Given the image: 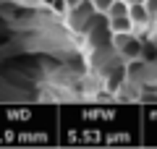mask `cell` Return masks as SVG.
I'll return each instance as SVG.
<instances>
[{"label": "cell", "mask_w": 157, "mask_h": 149, "mask_svg": "<svg viewBox=\"0 0 157 149\" xmlns=\"http://www.w3.org/2000/svg\"><path fill=\"white\" fill-rule=\"evenodd\" d=\"M113 47L118 50V55L123 58L126 63H128V60H139L141 52H144V44H141V39L136 37L134 32H128V34H113Z\"/></svg>", "instance_id": "cell-1"}, {"label": "cell", "mask_w": 157, "mask_h": 149, "mask_svg": "<svg viewBox=\"0 0 157 149\" xmlns=\"http://www.w3.org/2000/svg\"><path fill=\"white\" fill-rule=\"evenodd\" d=\"M128 18L134 21V26H149L152 24V16L149 11L144 8V3H139V0H128Z\"/></svg>", "instance_id": "cell-2"}, {"label": "cell", "mask_w": 157, "mask_h": 149, "mask_svg": "<svg viewBox=\"0 0 157 149\" xmlns=\"http://www.w3.org/2000/svg\"><path fill=\"white\" fill-rule=\"evenodd\" d=\"M107 26H110V34H128V32H136L134 21L126 16H107Z\"/></svg>", "instance_id": "cell-3"}, {"label": "cell", "mask_w": 157, "mask_h": 149, "mask_svg": "<svg viewBox=\"0 0 157 149\" xmlns=\"http://www.w3.org/2000/svg\"><path fill=\"white\" fill-rule=\"evenodd\" d=\"M126 13H128V0H113L105 16H126Z\"/></svg>", "instance_id": "cell-4"}, {"label": "cell", "mask_w": 157, "mask_h": 149, "mask_svg": "<svg viewBox=\"0 0 157 149\" xmlns=\"http://www.w3.org/2000/svg\"><path fill=\"white\" fill-rule=\"evenodd\" d=\"M50 8H52L55 16H68L71 13V6H68L66 0H50Z\"/></svg>", "instance_id": "cell-5"}, {"label": "cell", "mask_w": 157, "mask_h": 149, "mask_svg": "<svg viewBox=\"0 0 157 149\" xmlns=\"http://www.w3.org/2000/svg\"><path fill=\"white\" fill-rule=\"evenodd\" d=\"M113 6V0H92V8H94V13H102L105 16L107 13V8Z\"/></svg>", "instance_id": "cell-6"}, {"label": "cell", "mask_w": 157, "mask_h": 149, "mask_svg": "<svg viewBox=\"0 0 157 149\" xmlns=\"http://www.w3.org/2000/svg\"><path fill=\"white\" fill-rule=\"evenodd\" d=\"M144 8L149 11V16H152V18L157 16V0H144Z\"/></svg>", "instance_id": "cell-7"}, {"label": "cell", "mask_w": 157, "mask_h": 149, "mask_svg": "<svg viewBox=\"0 0 157 149\" xmlns=\"http://www.w3.org/2000/svg\"><path fill=\"white\" fill-rule=\"evenodd\" d=\"M66 3H68V6H71V11H73V8H78V6H81V3H84V0H66Z\"/></svg>", "instance_id": "cell-8"}, {"label": "cell", "mask_w": 157, "mask_h": 149, "mask_svg": "<svg viewBox=\"0 0 157 149\" xmlns=\"http://www.w3.org/2000/svg\"><path fill=\"white\" fill-rule=\"evenodd\" d=\"M139 3H144V0H139Z\"/></svg>", "instance_id": "cell-9"}]
</instances>
